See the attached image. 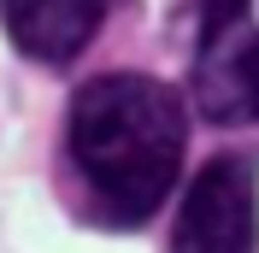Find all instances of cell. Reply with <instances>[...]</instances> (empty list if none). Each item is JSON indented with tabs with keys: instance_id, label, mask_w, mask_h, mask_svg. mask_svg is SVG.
I'll return each instance as SVG.
<instances>
[{
	"instance_id": "cell-4",
	"label": "cell",
	"mask_w": 259,
	"mask_h": 253,
	"mask_svg": "<svg viewBox=\"0 0 259 253\" xmlns=\"http://www.w3.org/2000/svg\"><path fill=\"white\" fill-rule=\"evenodd\" d=\"M106 6L112 0H0V24L18 53L41 65H71L106 24Z\"/></svg>"
},
{
	"instance_id": "cell-1",
	"label": "cell",
	"mask_w": 259,
	"mask_h": 253,
	"mask_svg": "<svg viewBox=\"0 0 259 253\" xmlns=\"http://www.w3.org/2000/svg\"><path fill=\"white\" fill-rule=\"evenodd\" d=\"M65 147H71V165H77L100 224L136 230L165 206L183 171L189 112H183L177 89H165L159 77L112 71V77H95L77 89L71 118H65Z\"/></svg>"
},
{
	"instance_id": "cell-2",
	"label": "cell",
	"mask_w": 259,
	"mask_h": 253,
	"mask_svg": "<svg viewBox=\"0 0 259 253\" xmlns=\"http://www.w3.org/2000/svg\"><path fill=\"white\" fill-rule=\"evenodd\" d=\"M189 89L212 124H259V0H206Z\"/></svg>"
},
{
	"instance_id": "cell-3",
	"label": "cell",
	"mask_w": 259,
	"mask_h": 253,
	"mask_svg": "<svg viewBox=\"0 0 259 253\" xmlns=\"http://www.w3.org/2000/svg\"><path fill=\"white\" fill-rule=\"evenodd\" d=\"M171 253H259V165L253 153H218L183 194Z\"/></svg>"
}]
</instances>
